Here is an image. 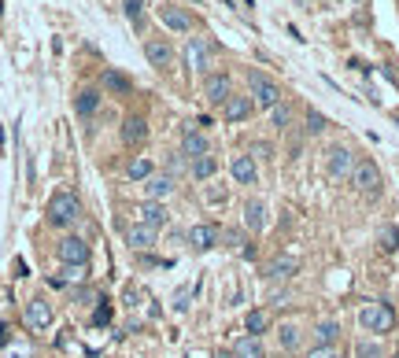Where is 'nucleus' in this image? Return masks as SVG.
I'll use <instances>...</instances> for the list:
<instances>
[{"label":"nucleus","instance_id":"obj_19","mask_svg":"<svg viewBox=\"0 0 399 358\" xmlns=\"http://www.w3.org/2000/svg\"><path fill=\"white\" fill-rule=\"evenodd\" d=\"M100 85H104V89L111 93V96H129V93H133V82H129L122 70H104Z\"/></svg>","mask_w":399,"mask_h":358},{"label":"nucleus","instance_id":"obj_7","mask_svg":"<svg viewBox=\"0 0 399 358\" xmlns=\"http://www.w3.org/2000/svg\"><path fill=\"white\" fill-rule=\"evenodd\" d=\"M203 96H207V104H225L233 96V82L230 74H207L203 78Z\"/></svg>","mask_w":399,"mask_h":358},{"label":"nucleus","instance_id":"obj_15","mask_svg":"<svg viewBox=\"0 0 399 358\" xmlns=\"http://www.w3.org/2000/svg\"><path fill=\"white\" fill-rule=\"evenodd\" d=\"M189 244L196 247V252H207V247H214V244H219V225H211V222L192 225V229H189Z\"/></svg>","mask_w":399,"mask_h":358},{"label":"nucleus","instance_id":"obj_16","mask_svg":"<svg viewBox=\"0 0 399 358\" xmlns=\"http://www.w3.org/2000/svg\"><path fill=\"white\" fill-rule=\"evenodd\" d=\"M230 173H233V181H241V185H255L259 167H255L252 156H236V159L230 162Z\"/></svg>","mask_w":399,"mask_h":358},{"label":"nucleus","instance_id":"obj_4","mask_svg":"<svg viewBox=\"0 0 399 358\" xmlns=\"http://www.w3.org/2000/svg\"><path fill=\"white\" fill-rule=\"evenodd\" d=\"M351 185L359 192H366V196H377V192H381V170H377L373 159H359V162H355Z\"/></svg>","mask_w":399,"mask_h":358},{"label":"nucleus","instance_id":"obj_20","mask_svg":"<svg viewBox=\"0 0 399 358\" xmlns=\"http://www.w3.org/2000/svg\"><path fill=\"white\" fill-rule=\"evenodd\" d=\"M244 225L252 233H263L266 229V207H263V200H248L244 203Z\"/></svg>","mask_w":399,"mask_h":358},{"label":"nucleus","instance_id":"obj_11","mask_svg":"<svg viewBox=\"0 0 399 358\" xmlns=\"http://www.w3.org/2000/svg\"><path fill=\"white\" fill-rule=\"evenodd\" d=\"M26 325H30V329H48V325H52V303L48 299H30L26 303Z\"/></svg>","mask_w":399,"mask_h":358},{"label":"nucleus","instance_id":"obj_31","mask_svg":"<svg viewBox=\"0 0 399 358\" xmlns=\"http://www.w3.org/2000/svg\"><path fill=\"white\" fill-rule=\"evenodd\" d=\"M396 247H399V229H396V225H384V229H381V252L392 255Z\"/></svg>","mask_w":399,"mask_h":358},{"label":"nucleus","instance_id":"obj_6","mask_svg":"<svg viewBox=\"0 0 399 358\" xmlns=\"http://www.w3.org/2000/svg\"><path fill=\"white\" fill-rule=\"evenodd\" d=\"M355 162H359V159H355V156H351V151L344 148V144H337V148H329V159H326V173H329L333 181H344V178H351Z\"/></svg>","mask_w":399,"mask_h":358},{"label":"nucleus","instance_id":"obj_35","mask_svg":"<svg viewBox=\"0 0 399 358\" xmlns=\"http://www.w3.org/2000/svg\"><path fill=\"white\" fill-rule=\"evenodd\" d=\"M326 126H329V122H326V115L310 107V111H307V129H310V133H322V129H326Z\"/></svg>","mask_w":399,"mask_h":358},{"label":"nucleus","instance_id":"obj_24","mask_svg":"<svg viewBox=\"0 0 399 358\" xmlns=\"http://www.w3.org/2000/svg\"><path fill=\"white\" fill-rule=\"evenodd\" d=\"M233 355L236 358H263V340H259V336H241V340L233 343Z\"/></svg>","mask_w":399,"mask_h":358},{"label":"nucleus","instance_id":"obj_2","mask_svg":"<svg viewBox=\"0 0 399 358\" xmlns=\"http://www.w3.org/2000/svg\"><path fill=\"white\" fill-rule=\"evenodd\" d=\"M78 214H82V203L74 192H56V196L48 200V222L52 225H71V222H78Z\"/></svg>","mask_w":399,"mask_h":358},{"label":"nucleus","instance_id":"obj_37","mask_svg":"<svg viewBox=\"0 0 399 358\" xmlns=\"http://www.w3.org/2000/svg\"><path fill=\"white\" fill-rule=\"evenodd\" d=\"M307 358H340V355H337V347H315Z\"/></svg>","mask_w":399,"mask_h":358},{"label":"nucleus","instance_id":"obj_29","mask_svg":"<svg viewBox=\"0 0 399 358\" xmlns=\"http://www.w3.org/2000/svg\"><path fill=\"white\" fill-rule=\"evenodd\" d=\"M277 340H281L285 351H296L299 347V329L296 325H281V329H277Z\"/></svg>","mask_w":399,"mask_h":358},{"label":"nucleus","instance_id":"obj_26","mask_svg":"<svg viewBox=\"0 0 399 358\" xmlns=\"http://www.w3.org/2000/svg\"><path fill=\"white\" fill-rule=\"evenodd\" d=\"M214 170H219V159H214V156H200V159H192V178H196V181L214 178Z\"/></svg>","mask_w":399,"mask_h":358},{"label":"nucleus","instance_id":"obj_9","mask_svg":"<svg viewBox=\"0 0 399 358\" xmlns=\"http://www.w3.org/2000/svg\"><path fill=\"white\" fill-rule=\"evenodd\" d=\"M145 56H148V63H152L156 70H170V63H174V48H170V41L152 37V41H145Z\"/></svg>","mask_w":399,"mask_h":358},{"label":"nucleus","instance_id":"obj_25","mask_svg":"<svg viewBox=\"0 0 399 358\" xmlns=\"http://www.w3.org/2000/svg\"><path fill=\"white\" fill-rule=\"evenodd\" d=\"M126 178L129 181H141V185H145V181L152 178V159H145V156L141 159H129L126 162Z\"/></svg>","mask_w":399,"mask_h":358},{"label":"nucleus","instance_id":"obj_38","mask_svg":"<svg viewBox=\"0 0 399 358\" xmlns=\"http://www.w3.org/2000/svg\"><path fill=\"white\" fill-rule=\"evenodd\" d=\"M392 115H396V122H399V107H396V111H392Z\"/></svg>","mask_w":399,"mask_h":358},{"label":"nucleus","instance_id":"obj_14","mask_svg":"<svg viewBox=\"0 0 399 358\" xmlns=\"http://www.w3.org/2000/svg\"><path fill=\"white\" fill-rule=\"evenodd\" d=\"M207 137H203L200 133V129H185V133H181V156H185V159H200V156H207Z\"/></svg>","mask_w":399,"mask_h":358},{"label":"nucleus","instance_id":"obj_34","mask_svg":"<svg viewBox=\"0 0 399 358\" xmlns=\"http://www.w3.org/2000/svg\"><path fill=\"white\" fill-rule=\"evenodd\" d=\"M355 358H381V343H373V340H362L359 347H355Z\"/></svg>","mask_w":399,"mask_h":358},{"label":"nucleus","instance_id":"obj_5","mask_svg":"<svg viewBox=\"0 0 399 358\" xmlns=\"http://www.w3.org/2000/svg\"><path fill=\"white\" fill-rule=\"evenodd\" d=\"M56 255H59L63 266H85V263H89V244H85L82 236H63L59 247H56Z\"/></svg>","mask_w":399,"mask_h":358},{"label":"nucleus","instance_id":"obj_13","mask_svg":"<svg viewBox=\"0 0 399 358\" xmlns=\"http://www.w3.org/2000/svg\"><path fill=\"white\" fill-rule=\"evenodd\" d=\"M252 111H255L252 96H230V100L222 104V118H225V122H244Z\"/></svg>","mask_w":399,"mask_h":358},{"label":"nucleus","instance_id":"obj_3","mask_svg":"<svg viewBox=\"0 0 399 358\" xmlns=\"http://www.w3.org/2000/svg\"><path fill=\"white\" fill-rule=\"evenodd\" d=\"M359 325L366 332H392L396 314H392L388 303H366V307L359 310Z\"/></svg>","mask_w":399,"mask_h":358},{"label":"nucleus","instance_id":"obj_21","mask_svg":"<svg viewBox=\"0 0 399 358\" xmlns=\"http://www.w3.org/2000/svg\"><path fill=\"white\" fill-rule=\"evenodd\" d=\"M293 274H299V258H293V255H277L274 263L266 266V277H274V281H285Z\"/></svg>","mask_w":399,"mask_h":358},{"label":"nucleus","instance_id":"obj_18","mask_svg":"<svg viewBox=\"0 0 399 358\" xmlns=\"http://www.w3.org/2000/svg\"><path fill=\"white\" fill-rule=\"evenodd\" d=\"M126 244L133 247V252H148V247L156 244V229H152V225H145V222H137L133 229L126 233Z\"/></svg>","mask_w":399,"mask_h":358},{"label":"nucleus","instance_id":"obj_28","mask_svg":"<svg viewBox=\"0 0 399 358\" xmlns=\"http://www.w3.org/2000/svg\"><path fill=\"white\" fill-rule=\"evenodd\" d=\"M337 336H340V325H337V321H322L318 329H315L318 347H333V343H337Z\"/></svg>","mask_w":399,"mask_h":358},{"label":"nucleus","instance_id":"obj_8","mask_svg":"<svg viewBox=\"0 0 399 358\" xmlns=\"http://www.w3.org/2000/svg\"><path fill=\"white\" fill-rule=\"evenodd\" d=\"M211 56H214V45H211L207 37H192V41H189L185 59H189L192 70H207V67H211Z\"/></svg>","mask_w":399,"mask_h":358},{"label":"nucleus","instance_id":"obj_10","mask_svg":"<svg viewBox=\"0 0 399 358\" xmlns=\"http://www.w3.org/2000/svg\"><path fill=\"white\" fill-rule=\"evenodd\" d=\"M148 140V122L141 115H126V122H122V144L126 148H141Z\"/></svg>","mask_w":399,"mask_h":358},{"label":"nucleus","instance_id":"obj_30","mask_svg":"<svg viewBox=\"0 0 399 358\" xmlns=\"http://www.w3.org/2000/svg\"><path fill=\"white\" fill-rule=\"evenodd\" d=\"M126 15H129V23H133V30H145V4L141 0H126Z\"/></svg>","mask_w":399,"mask_h":358},{"label":"nucleus","instance_id":"obj_23","mask_svg":"<svg viewBox=\"0 0 399 358\" xmlns=\"http://www.w3.org/2000/svg\"><path fill=\"white\" fill-rule=\"evenodd\" d=\"M96 107H100V93L96 89H82L78 96H74V111H78L82 118H89Z\"/></svg>","mask_w":399,"mask_h":358},{"label":"nucleus","instance_id":"obj_12","mask_svg":"<svg viewBox=\"0 0 399 358\" xmlns=\"http://www.w3.org/2000/svg\"><path fill=\"white\" fill-rule=\"evenodd\" d=\"M159 19H163V26H170L174 34H189V30H192V15L181 12V8H174V4L159 8Z\"/></svg>","mask_w":399,"mask_h":358},{"label":"nucleus","instance_id":"obj_27","mask_svg":"<svg viewBox=\"0 0 399 358\" xmlns=\"http://www.w3.org/2000/svg\"><path fill=\"white\" fill-rule=\"evenodd\" d=\"M266 325H270L266 310H248V314H244V329H248V336H263Z\"/></svg>","mask_w":399,"mask_h":358},{"label":"nucleus","instance_id":"obj_33","mask_svg":"<svg viewBox=\"0 0 399 358\" xmlns=\"http://www.w3.org/2000/svg\"><path fill=\"white\" fill-rule=\"evenodd\" d=\"M288 118H293V111H288V104H277V107H270V126L285 129V126H288Z\"/></svg>","mask_w":399,"mask_h":358},{"label":"nucleus","instance_id":"obj_32","mask_svg":"<svg viewBox=\"0 0 399 358\" xmlns=\"http://www.w3.org/2000/svg\"><path fill=\"white\" fill-rule=\"evenodd\" d=\"M63 281H85V266H63V277H48V285H63Z\"/></svg>","mask_w":399,"mask_h":358},{"label":"nucleus","instance_id":"obj_1","mask_svg":"<svg viewBox=\"0 0 399 358\" xmlns=\"http://www.w3.org/2000/svg\"><path fill=\"white\" fill-rule=\"evenodd\" d=\"M248 89H252V104L263 107V111H270V107L281 104V85H277L270 74H263V70L248 74Z\"/></svg>","mask_w":399,"mask_h":358},{"label":"nucleus","instance_id":"obj_17","mask_svg":"<svg viewBox=\"0 0 399 358\" xmlns=\"http://www.w3.org/2000/svg\"><path fill=\"white\" fill-rule=\"evenodd\" d=\"M145 192H148V200L163 203L170 192H174V178H170V173H152V178L145 181Z\"/></svg>","mask_w":399,"mask_h":358},{"label":"nucleus","instance_id":"obj_22","mask_svg":"<svg viewBox=\"0 0 399 358\" xmlns=\"http://www.w3.org/2000/svg\"><path fill=\"white\" fill-rule=\"evenodd\" d=\"M167 218H170V214H167L163 203H156V200H145V203H141V222H145V225L159 229V225H167Z\"/></svg>","mask_w":399,"mask_h":358},{"label":"nucleus","instance_id":"obj_36","mask_svg":"<svg viewBox=\"0 0 399 358\" xmlns=\"http://www.w3.org/2000/svg\"><path fill=\"white\" fill-rule=\"evenodd\" d=\"M181 167H185V156H170V159H167V173H170V178H174Z\"/></svg>","mask_w":399,"mask_h":358}]
</instances>
